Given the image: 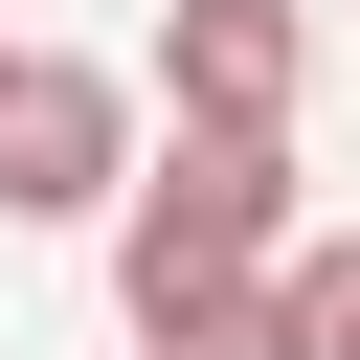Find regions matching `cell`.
<instances>
[{"label": "cell", "mask_w": 360, "mask_h": 360, "mask_svg": "<svg viewBox=\"0 0 360 360\" xmlns=\"http://www.w3.org/2000/svg\"><path fill=\"white\" fill-rule=\"evenodd\" d=\"M112 292H135L158 360H292V248L270 270H112Z\"/></svg>", "instance_id": "cell-4"}, {"label": "cell", "mask_w": 360, "mask_h": 360, "mask_svg": "<svg viewBox=\"0 0 360 360\" xmlns=\"http://www.w3.org/2000/svg\"><path fill=\"white\" fill-rule=\"evenodd\" d=\"M158 90H180V112H248V135H292V90H315V22H292V0H180V22H158Z\"/></svg>", "instance_id": "cell-3"}, {"label": "cell", "mask_w": 360, "mask_h": 360, "mask_svg": "<svg viewBox=\"0 0 360 360\" xmlns=\"http://www.w3.org/2000/svg\"><path fill=\"white\" fill-rule=\"evenodd\" d=\"M292 360H360V248H292Z\"/></svg>", "instance_id": "cell-5"}, {"label": "cell", "mask_w": 360, "mask_h": 360, "mask_svg": "<svg viewBox=\"0 0 360 360\" xmlns=\"http://www.w3.org/2000/svg\"><path fill=\"white\" fill-rule=\"evenodd\" d=\"M270 248H292V135L180 112V158L135 180V248H112V270H270Z\"/></svg>", "instance_id": "cell-1"}, {"label": "cell", "mask_w": 360, "mask_h": 360, "mask_svg": "<svg viewBox=\"0 0 360 360\" xmlns=\"http://www.w3.org/2000/svg\"><path fill=\"white\" fill-rule=\"evenodd\" d=\"M135 180V90L68 45H0V225H90Z\"/></svg>", "instance_id": "cell-2"}]
</instances>
